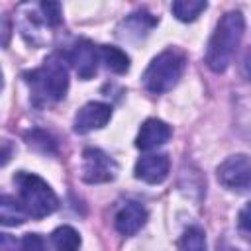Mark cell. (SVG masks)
Masks as SVG:
<instances>
[{"label": "cell", "mask_w": 251, "mask_h": 251, "mask_svg": "<svg viewBox=\"0 0 251 251\" xmlns=\"http://www.w3.org/2000/svg\"><path fill=\"white\" fill-rule=\"evenodd\" d=\"M243 29H245V20L241 12L231 10L226 16H222L206 51V63L214 73H224L229 67L233 53L241 43Z\"/></svg>", "instance_id": "cell-1"}, {"label": "cell", "mask_w": 251, "mask_h": 251, "mask_svg": "<svg viewBox=\"0 0 251 251\" xmlns=\"http://www.w3.org/2000/svg\"><path fill=\"white\" fill-rule=\"evenodd\" d=\"M27 76V82L35 96H39L45 102H57L65 98L69 88V71L61 55H51L43 61V65L35 71H31Z\"/></svg>", "instance_id": "cell-2"}, {"label": "cell", "mask_w": 251, "mask_h": 251, "mask_svg": "<svg viewBox=\"0 0 251 251\" xmlns=\"http://www.w3.org/2000/svg\"><path fill=\"white\" fill-rule=\"evenodd\" d=\"M186 57L178 49H167L159 53L143 73V86L151 94H163L171 90L182 76Z\"/></svg>", "instance_id": "cell-3"}, {"label": "cell", "mask_w": 251, "mask_h": 251, "mask_svg": "<svg viewBox=\"0 0 251 251\" xmlns=\"http://www.w3.org/2000/svg\"><path fill=\"white\" fill-rule=\"evenodd\" d=\"M18 188H20V202L25 208L27 216L31 218H45L53 214L59 206V200L51 186L37 175L31 173H18L14 176Z\"/></svg>", "instance_id": "cell-4"}, {"label": "cell", "mask_w": 251, "mask_h": 251, "mask_svg": "<svg viewBox=\"0 0 251 251\" xmlns=\"http://www.w3.org/2000/svg\"><path fill=\"white\" fill-rule=\"evenodd\" d=\"M118 165L112 157H108L104 151L96 147H88L82 153V180L90 184L110 182L116 178Z\"/></svg>", "instance_id": "cell-5"}, {"label": "cell", "mask_w": 251, "mask_h": 251, "mask_svg": "<svg viewBox=\"0 0 251 251\" xmlns=\"http://www.w3.org/2000/svg\"><path fill=\"white\" fill-rule=\"evenodd\" d=\"M218 180L231 190L251 188V159L247 155H231L218 167Z\"/></svg>", "instance_id": "cell-6"}, {"label": "cell", "mask_w": 251, "mask_h": 251, "mask_svg": "<svg viewBox=\"0 0 251 251\" xmlns=\"http://www.w3.org/2000/svg\"><path fill=\"white\" fill-rule=\"evenodd\" d=\"M112 118V108L104 102H88L84 104L75 118V131L88 133L92 129L104 127Z\"/></svg>", "instance_id": "cell-7"}, {"label": "cell", "mask_w": 251, "mask_h": 251, "mask_svg": "<svg viewBox=\"0 0 251 251\" xmlns=\"http://www.w3.org/2000/svg\"><path fill=\"white\" fill-rule=\"evenodd\" d=\"M98 59H100L98 47L94 43H90L88 39H78L69 55V61L75 65V69L82 80H88L96 75Z\"/></svg>", "instance_id": "cell-8"}, {"label": "cell", "mask_w": 251, "mask_h": 251, "mask_svg": "<svg viewBox=\"0 0 251 251\" xmlns=\"http://www.w3.org/2000/svg\"><path fill=\"white\" fill-rule=\"evenodd\" d=\"M169 175V157L165 153L143 155L135 163V176L149 184H159Z\"/></svg>", "instance_id": "cell-9"}, {"label": "cell", "mask_w": 251, "mask_h": 251, "mask_svg": "<svg viewBox=\"0 0 251 251\" xmlns=\"http://www.w3.org/2000/svg\"><path fill=\"white\" fill-rule=\"evenodd\" d=\"M169 137H171V127L163 120L149 118L139 127V133L135 137V147L143 149V151H149V149L165 145L169 141Z\"/></svg>", "instance_id": "cell-10"}, {"label": "cell", "mask_w": 251, "mask_h": 251, "mask_svg": "<svg viewBox=\"0 0 251 251\" xmlns=\"http://www.w3.org/2000/svg\"><path fill=\"white\" fill-rule=\"evenodd\" d=\"M145 220H147V210L139 202H126L116 212L114 224L122 235H135L143 227Z\"/></svg>", "instance_id": "cell-11"}, {"label": "cell", "mask_w": 251, "mask_h": 251, "mask_svg": "<svg viewBox=\"0 0 251 251\" xmlns=\"http://www.w3.org/2000/svg\"><path fill=\"white\" fill-rule=\"evenodd\" d=\"M98 55H100V61L106 65V69H110L112 73H118V75L127 73V69H129V57L120 47L100 45L98 47Z\"/></svg>", "instance_id": "cell-12"}, {"label": "cell", "mask_w": 251, "mask_h": 251, "mask_svg": "<svg viewBox=\"0 0 251 251\" xmlns=\"http://www.w3.org/2000/svg\"><path fill=\"white\" fill-rule=\"evenodd\" d=\"M27 218L25 208L22 206V202H18L16 198L4 194L0 198V222L2 226H20L24 224Z\"/></svg>", "instance_id": "cell-13"}, {"label": "cell", "mask_w": 251, "mask_h": 251, "mask_svg": "<svg viewBox=\"0 0 251 251\" xmlns=\"http://www.w3.org/2000/svg\"><path fill=\"white\" fill-rule=\"evenodd\" d=\"M51 243L55 251H78L80 235L71 226H61L51 233Z\"/></svg>", "instance_id": "cell-14"}, {"label": "cell", "mask_w": 251, "mask_h": 251, "mask_svg": "<svg viewBox=\"0 0 251 251\" xmlns=\"http://www.w3.org/2000/svg\"><path fill=\"white\" fill-rule=\"evenodd\" d=\"M206 8H208V4L204 0H176L171 6L173 14L180 22H194Z\"/></svg>", "instance_id": "cell-15"}, {"label": "cell", "mask_w": 251, "mask_h": 251, "mask_svg": "<svg viewBox=\"0 0 251 251\" xmlns=\"http://www.w3.org/2000/svg\"><path fill=\"white\" fill-rule=\"evenodd\" d=\"M178 249L180 251H206V237H204V231L196 226L188 227L180 241H178Z\"/></svg>", "instance_id": "cell-16"}, {"label": "cell", "mask_w": 251, "mask_h": 251, "mask_svg": "<svg viewBox=\"0 0 251 251\" xmlns=\"http://www.w3.org/2000/svg\"><path fill=\"white\" fill-rule=\"evenodd\" d=\"M39 10L43 14V18L47 20L49 25H59L63 22V14H61V4L59 2H41Z\"/></svg>", "instance_id": "cell-17"}, {"label": "cell", "mask_w": 251, "mask_h": 251, "mask_svg": "<svg viewBox=\"0 0 251 251\" xmlns=\"http://www.w3.org/2000/svg\"><path fill=\"white\" fill-rule=\"evenodd\" d=\"M20 247H22V251H47L45 239L39 233H27V235H24Z\"/></svg>", "instance_id": "cell-18"}, {"label": "cell", "mask_w": 251, "mask_h": 251, "mask_svg": "<svg viewBox=\"0 0 251 251\" xmlns=\"http://www.w3.org/2000/svg\"><path fill=\"white\" fill-rule=\"evenodd\" d=\"M16 249H18L16 237H12L10 233H2L0 235V251H16Z\"/></svg>", "instance_id": "cell-19"}, {"label": "cell", "mask_w": 251, "mask_h": 251, "mask_svg": "<svg viewBox=\"0 0 251 251\" xmlns=\"http://www.w3.org/2000/svg\"><path fill=\"white\" fill-rule=\"evenodd\" d=\"M239 226L247 231H251V202L245 204V208L239 212Z\"/></svg>", "instance_id": "cell-20"}, {"label": "cell", "mask_w": 251, "mask_h": 251, "mask_svg": "<svg viewBox=\"0 0 251 251\" xmlns=\"http://www.w3.org/2000/svg\"><path fill=\"white\" fill-rule=\"evenodd\" d=\"M243 75L251 80V51H247V55L243 59Z\"/></svg>", "instance_id": "cell-21"}]
</instances>
